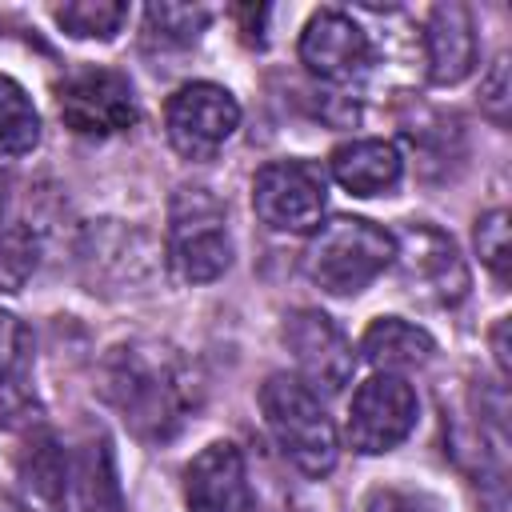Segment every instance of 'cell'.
I'll return each mask as SVG.
<instances>
[{"instance_id":"15","label":"cell","mask_w":512,"mask_h":512,"mask_svg":"<svg viewBox=\"0 0 512 512\" xmlns=\"http://www.w3.org/2000/svg\"><path fill=\"white\" fill-rule=\"evenodd\" d=\"M16 476L24 488V508L28 512H64V488H68V464L60 444L48 432H36L16 460Z\"/></svg>"},{"instance_id":"1","label":"cell","mask_w":512,"mask_h":512,"mask_svg":"<svg viewBox=\"0 0 512 512\" xmlns=\"http://www.w3.org/2000/svg\"><path fill=\"white\" fill-rule=\"evenodd\" d=\"M104 396L144 440L180 432L196 404L188 364L164 344H124L104 364Z\"/></svg>"},{"instance_id":"3","label":"cell","mask_w":512,"mask_h":512,"mask_svg":"<svg viewBox=\"0 0 512 512\" xmlns=\"http://www.w3.org/2000/svg\"><path fill=\"white\" fill-rule=\"evenodd\" d=\"M260 408L268 420V432L276 436L280 452L304 472V476H328L336 468V428L320 404V396L288 372H276L260 388Z\"/></svg>"},{"instance_id":"27","label":"cell","mask_w":512,"mask_h":512,"mask_svg":"<svg viewBox=\"0 0 512 512\" xmlns=\"http://www.w3.org/2000/svg\"><path fill=\"white\" fill-rule=\"evenodd\" d=\"M0 512H28V508H24L16 496H4V492H0Z\"/></svg>"},{"instance_id":"14","label":"cell","mask_w":512,"mask_h":512,"mask_svg":"<svg viewBox=\"0 0 512 512\" xmlns=\"http://www.w3.org/2000/svg\"><path fill=\"white\" fill-rule=\"evenodd\" d=\"M400 152L388 140H352L332 152V176L352 196H380L392 192L400 180Z\"/></svg>"},{"instance_id":"16","label":"cell","mask_w":512,"mask_h":512,"mask_svg":"<svg viewBox=\"0 0 512 512\" xmlns=\"http://www.w3.org/2000/svg\"><path fill=\"white\" fill-rule=\"evenodd\" d=\"M360 352L372 368L396 376V372H408V368H424L432 360L436 344L424 328H416L400 316H380V320L368 324V332L360 340Z\"/></svg>"},{"instance_id":"26","label":"cell","mask_w":512,"mask_h":512,"mask_svg":"<svg viewBox=\"0 0 512 512\" xmlns=\"http://www.w3.org/2000/svg\"><path fill=\"white\" fill-rule=\"evenodd\" d=\"M504 332H508V320H500V324H496V332H492V348H496V364H500V372L508 376V352H504Z\"/></svg>"},{"instance_id":"9","label":"cell","mask_w":512,"mask_h":512,"mask_svg":"<svg viewBox=\"0 0 512 512\" xmlns=\"http://www.w3.org/2000/svg\"><path fill=\"white\" fill-rule=\"evenodd\" d=\"M396 260L400 276L412 292H420L432 304H456L468 292V268L452 244L432 224H408L404 236L396 240Z\"/></svg>"},{"instance_id":"24","label":"cell","mask_w":512,"mask_h":512,"mask_svg":"<svg viewBox=\"0 0 512 512\" xmlns=\"http://www.w3.org/2000/svg\"><path fill=\"white\" fill-rule=\"evenodd\" d=\"M364 512H436V508H432L424 496H416V492L380 488V492H372V496H368Z\"/></svg>"},{"instance_id":"12","label":"cell","mask_w":512,"mask_h":512,"mask_svg":"<svg viewBox=\"0 0 512 512\" xmlns=\"http://www.w3.org/2000/svg\"><path fill=\"white\" fill-rule=\"evenodd\" d=\"M184 504L188 512H244L248 508L244 452L228 440L208 444L184 468Z\"/></svg>"},{"instance_id":"17","label":"cell","mask_w":512,"mask_h":512,"mask_svg":"<svg viewBox=\"0 0 512 512\" xmlns=\"http://www.w3.org/2000/svg\"><path fill=\"white\" fill-rule=\"evenodd\" d=\"M76 480H80L84 512H124V496H120L112 448H108L104 436H96V440L84 444V452L76 460Z\"/></svg>"},{"instance_id":"8","label":"cell","mask_w":512,"mask_h":512,"mask_svg":"<svg viewBox=\"0 0 512 512\" xmlns=\"http://www.w3.org/2000/svg\"><path fill=\"white\" fill-rule=\"evenodd\" d=\"M252 208L276 232H312L324 216V176L304 160H272L252 180Z\"/></svg>"},{"instance_id":"23","label":"cell","mask_w":512,"mask_h":512,"mask_svg":"<svg viewBox=\"0 0 512 512\" xmlns=\"http://www.w3.org/2000/svg\"><path fill=\"white\" fill-rule=\"evenodd\" d=\"M24 360H28V328L0 308V388L20 376Z\"/></svg>"},{"instance_id":"11","label":"cell","mask_w":512,"mask_h":512,"mask_svg":"<svg viewBox=\"0 0 512 512\" xmlns=\"http://www.w3.org/2000/svg\"><path fill=\"white\" fill-rule=\"evenodd\" d=\"M300 60L312 76L344 84V80H356L368 68L372 44H368L364 28L352 16H344L336 8H324L308 20V28L300 36Z\"/></svg>"},{"instance_id":"21","label":"cell","mask_w":512,"mask_h":512,"mask_svg":"<svg viewBox=\"0 0 512 512\" xmlns=\"http://www.w3.org/2000/svg\"><path fill=\"white\" fill-rule=\"evenodd\" d=\"M36 268V236L8 220L0 224V292H20Z\"/></svg>"},{"instance_id":"18","label":"cell","mask_w":512,"mask_h":512,"mask_svg":"<svg viewBox=\"0 0 512 512\" xmlns=\"http://www.w3.org/2000/svg\"><path fill=\"white\" fill-rule=\"evenodd\" d=\"M40 140V116L28 100V92L12 80L0 76V156H24Z\"/></svg>"},{"instance_id":"19","label":"cell","mask_w":512,"mask_h":512,"mask_svg":"<svg viewBox=\"0 0 512 512\" xmlns=\"http://www.w3.org/2000/svg\"><path fill=\"white\" fill-rule=\"evenodd\" d=\"M208 24V8L192 4H148L144 8V40L152 48H184Z\"/></svg>"},{"instance_id":"22","label":"cell","mask_w":512,"mask_h":512,"mask_svg":"<svg viewBox=\"0 0 512 512\" xmlns=\"http://www.w3.org/2000/svg\"><path fill=\"white\" fill-rule=\"evenodd\" d=\"M476 252H480V260L500 280L508 276V212L504 208L480 216V224H476Z\"/></svg>"},{"instance_id":"6","label":"cell","mask_w":512,"mask_h":512,"mask_svg":"<svg viewBox=\"0 0 512 512\" xmlns=\"http://www.w3.org/2000/svg\"><path fill=\"white\" fill-rule=\"evenodd\" d=\"M236 124H240V104L232 100L228 88L208 80L176 88L164 108L168 140L188 160H212L224 148V140L236 132Z\"/></svg>"},{"instance_id":"7","label":"cell","mask_w":512,"mask_h":512,"mask_svg":"<svg viewBox=\"0 0 512 512\" xmlns=\"http://www.w3.org/2000/svg\"><path fill=\"white\" fill-rule=\"evenodd\" d=\"M416 392L404 376L380 372L364 380L348 408V444L364 456L392 452L416 428Z\"/></svg>"},{"instance_id":"4","label":"cell","mask_w":512,"mask_h":512,"mask_svg":"<svg viewBox=\"0 0 512 512\" xmlns=\"http://www.w3.org/2000/svg\"><path fill=\"white\" fill-rule=\"evenodd\" d=\"M168 264L184 284H208L232 264L224 208L208 188H180L168 212Z\"/></svg>"},{"instance_id":"25","label":"cell","mask_w":512,"mask_h":512,"mask_svg":"<svg viewBox=\"0 0 512 512\" xmlns=\"http://www.w3.org/2000/svg\"><path fill=\"white\" fill-rule=\"evenodd\" d=\"M508 68H504V60L496 64V72H492V80H488V88H484V104L492 108V116L496 120H504V100H508Z\"/></svg>"},{"instance_id":"2","label":"cell","mask_w":512,"mask_h":512,"mask_svg":"<svg viewBox=\"0 0 512 512\" xmlns=\"http://www.w3.org/2000/svg\"><path fill=\"white\" fill-rule=\"evenodd\" d=\"M396 260V236L360 216H336L320 224L304 252L308 276L332 296L364 292Z\"/></svg>"},{"instance_id":"13","label":"cell","mask_w":512,"mask_h":512,"mask_svg":"<svg viewBox=\"0 0 512 512\" xmlns=\"http://www.w3.org/2000/svg\"><path fill=\"white\" fill-rule=\"evenodd\" d=\"M424 52H428V76L436 84H456L472 72L476 64V32L472 16L464 4H440L432 8L428 32H424Z\"/></svg>"},{"instance_id":"20","label":"cell","mask_w":512,"mask_h":512,"mask_svg":"<svg viewBox=\"0 0 512 512\" xmlns=\"http://www.w3.org/2000/svg\"><path fill=\"white\" fill-rule=\"evenodd\" d=\"M56 24L80 40H112L120 32V24L128 20V4L120 0H76V4H60Z\"/></svg>"},{"instance_id":"10","label":"cell","mask_w":512,"mask_h":512,"mask_svg":"<svg viewBox=\"0 0 512 512\" xmlns=\"http://www.w3.org/2000/svg\"><path fill=\"white\" fill-rule=\"evenodd\" d=\"M284 344L300 368V380L316 392H340L352 380V344L344 340V332L316 308H296L284 324Z\"/></svg>"},{"instance_id":"5","label":"cell","mask_w":512,"mask_h":512,"mask_svg":"<svg viewBox=\"0 0 512 512\" xmlns=\"http://www.w3.org/2000/svg\"><path fill=\"white\" fill-rule=\"evenodd\" d=\"M60 120L76 136H116L136 124V96L128 76L112 68H80L56 84Z\"/></svg>"}]
</instances>
